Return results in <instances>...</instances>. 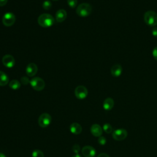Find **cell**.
<instances>
[{"label": "cell", "instance_id": "obj_24", "mask_svg": "<svg viewBox=\"0 0 157 157\" xmlns=\"http://www.w3.org/2000/svg\"><path fill=\"white\" fill-rule=\"evenodd\" d=\"M98 142L100 145H104L106 144V139L104 136H100L98 137Z\"/></svg>", "mask_w": 157, "mask_h": 157}, {"label": "cell", "instance_id": "obj_3", "mask_svg": "<svg viewBox=\"0 0 157 157\" xmlns=\"http://www.w3.org/2000/svg\"><path fill=\"white\" fill-rule=\"evenodd\" d=\"M92 11L91 5L86 2H83L79 4L76 9L77 14L81 17H86L90 15Z\"/></svg>", "mask_w": 157, "mask_h": 157}, {"label": "cell", "instance_id": "obj_5", "mask_svg": "<svg viewBox=\"0 0 157 157\" xmlns=\"http://www.w3.org/2000/svg\"><path fill=\"white\" fill-rule=\"evenodd\" d=\"M52 121V117L48 113H42L38 118V124L40 127L45 128L48 126Z\"/></svg>", "mask_w": 157, "mask_h": 157}, {"label": "cell", "instance_id": "obj_9", "mask_svg": "<svg viewBox=\"0 0 157 157\" xmlns=\"http://www.w3.org/2000/svg\"><path fill=\"white\" fill-rule=\"evenodd\" d=\"M2 63L6 67L12 68L14 66L15 61L14 58L12 55H5L2 58Z\"/></svg>", "mask_w": 157, "mask_h": 157}, {"label": "cell", "instance_id": "obj_8", "mask_svg": "<svg viewBox=\"0 0 157 157\" xmlns=\"http://www.w3.org/2000/svg\"><path fill=\"white\" fill-rule=\"evenodd\" d=\"M74 94L77 99H83L88 95V90L85 86L83 85H79L75 88Z\"/></svg>", "mask_w": 157, "mask_h": 157}, {"label": "cell", "instance_id": "obj_27", "mask_svg": "<svg viewBox=\"0 0 157 157\" xmlns=\"http://www.w3.org/2000/svg\"><path fill=\"white\" fill-rule=\"evenodd\" d=\"M151 34L152 35L155 37H156L157 38V27H153L152 28V30H151Z\"/></svg>", "mask_w": 157, "mask_h": 157}, {"label": "cell", "instance_id": "obj_32", "mask_svg": "<svg viewBox=\"0 0 157 157\" xmlns=\"http://www.w3.org/2000/svg\"><path fill=\"white\" fill-rule=\"evenodd\" d=\"M52 1H58V0H52Z\"/></svg>", "mask_w": 157, "mask_h": 157}, {"label": "cell", "instance_id": "obj_15", "mask_svg": "<svg viewBox=\"0 0 157 157\" xmlns=\"http://www.w3.org/2000/svg\"><path fill=\"white\" fill-rule=\"evenodd\" d=\"M70 131L75 135L79 134L81 133L82 131V126L78 124V123H72L71 125H70Z\"/></svg>", "mask_w": 157, "mask_h": 157}, {"label": "cell", "instance_id": "obj_12", "mask_svg": "<svg viewBox=\"0 0 157 157\" xmlns=\"http://www.w3.org/2000/svg\"><path fill=\"white\" fill-rule=\"evenodd\" d=\"M122 67L119 64H113L110 69L111 74L114 77H118L122 74Z\"/></svg>", "mask_w": 157, "mask_h": 157}, {"label": "cell", "instance_id": "obj_7", "mask_svg": "<svg viewBox=\"0 0 157 157\" xmlns=\"http://www.w3.org/2000/svg\"><path fill=\"white\" fill-rule=\"evenodd\" d=\"M112 136L115 140L121 141L127 137L128 131L124 129H118L112 132Z\"/></svg>", "mask_w": 157, "mask_h": 157}, {"label": "cell", "instance_id": "obj_10", "mask_svg": "<svg viewBox=\"0 0 157 157\" xmlns=\"http://www.w3.org/2000/svg\"><path fill=\"white\" fill-rule=\"evenodd\" d=\"M82 153L85 157H94L96 151L92 146L86 145L82 148Z\"/></svg>", "mask_w": 157, "mask_h": 157}, {"label": "cell", "instance_id": "obj_20", "mask_svg": "<svg viewBox=\"0 0 157 157\" xmlns=\"http://www.w3.org/2000/svg\"><path fill=\"white\" fill-rule=\"evenodd\" d=\"M32 157H44V155L41 150H34L32 152Z\"/></svg>", "mask_w": 157, "mask_h": 157}, {"label": "cell", "instance_id": "obj_28", "mask_svg": "<svg viewBox=\"0 0 157 157\" xmlns=\"http://www.w3.org/2000/svg\"><path fill=\"white\" fill-rule=\"evenodd\" d=\"M7 1L8 0H0V6H5L7 4Z\"/></svg>", "mask_w": 157, "mask_h": 157}, {"label": "cell", "instance_id": "obj_2", "mask_svg": "<svg viewBox=\"0 0 157 157\" xmlns=\"http://www.w3.org/2000/svg\"><path fill=\"white\" fill-rule=\"evenodd\" d=\"M145 23L149 26L155 27L157 25V13L153 10L145 12L144 16Z\"/></svg>", "mask_w": 157, "mask_h": 157}, {"label": "cell", "instance_id": "obj_13", "mask_svg": "<svg viewBox=\"0 0 157 157\" xmlns=\"http://www.w3.org/2000/svg\"><path fill=\"white\" fill-rule=\"evenodd\" d=\"M90 131L92 135L95 137H100L102 134V128L98 124H93L90 128Z\"/></svg>", "mask_w": 157, "mask_h": 157}, {"label": "cell", "instance_id": "obj_29", "mask_svg": "<svg viewBox=\"0 0 157 157\" xmlns=\"http://www.w3.org/2000/svg\"><path fill=\"white\" fill-rule=\"evenodd\" d=\"M97 157H110V156L107 154H106L105 153H101Z\"/></svg>", "mask_w": 157, "mask_h": 157}, {"label": "cell", "instance_id": "obj_21", "mask_svg": "<svg viewBox=\"0 0 157 157\" xmlns=\"http://www.w3.org/2000/svg\"><path fill=\"white\" fill-rule=\"evenodd\" d=\"M52 6V4L50 1H45L42 4V7L45 10H49Z\"/></svg>", "mask_w": 157, "mask_h": 157}, {"label": "cell", "instance_id": "obj_6", "mask_svg": "<svg viewBox=\"0 0 157 157\" xmlns=\"http://www.w3.org/2000/svg\"><path fill=\"white\" fill-rule=\"evenodd\" d=\"M15 16L12 12H7L6 13L2 18V22L3 25L6 26H11L15 22Z\"/></svg>", "mask_w": 157, "mask_h": 157}, {"label": "cell", "instance_id": "obj_26", "mask_svg": "<svg viewBox=\"0 0 157 157\" xmlns=\"http://www.w3.org/2000/svg\"><path fill=\"white\" fill-rule=\"evenodd\" d=\"M152 55L155 60L157 61V46L155 47L152 50Z\"/></svg>", "mask_w": 157, "mask_h": 157}, {"label": "cell", "instance_id": "obj_14", "mask_svg": "<svg viewBox=\"0 0 157 157\" xmlns=\"http://www.w3.org/2000/svg\"><path fill=\"white\" fill-rule=\"evenodd\" d=\"M66 17H67V13H66V11L64 9L58 10L55 14L56 20L57 22H59V23H61L64 21Z\"/></svg>", "mask_w": 157, "mask_h": 157}, {"label": "cell", "instance_id": "obj_19", "mask_svg": "<svg viewBox=\"0 0 157 157\" xmlns=\"http://www.w3.org/2000/svg\"><path fill=\"white\" fill-rule=\"evenodd\" d=\"M103 130L107 134H110L113 132V128L109 123H105L103 125Z\"/></svg>", "mask_w": 157, "mask_h": 157}, {"label": "cell", "instance_id": "obj_25", "mask_svg": "<svg viewBox=\"0 0 157 157\" xmlns=\"http://www.w3.org/2000/svg\"><path fill=\"white\" fill-rule=\"evenodd\" d=\"M21 82L23 85H27L30 83V80H29V78L25 76L21 78Z\"/></svg>", "mask_w": 157, "mask_h": 157}, {"label": "cell", "instance_id": "obj_18", "mask_svg": "<svg viewBox=\"0 0 157 157\" xmlns=\"http://www.w3.org/2000/svg\"><path fill=\"white\" fill-rule=\"evenodd\" d=\"M9 87L12 90H18L20 88L21 83L17 80H12L9 83Z\"/></svg>", "mask_w": 157, "mask_h": 157}, {"label": "cell", "instance_id": "obj_16", "mask_svg": "<svg viewBox=\"0 0 157 157\" xmlns=\"http://www.w3.org/2000/svg\"><path fill=\"white\" fill-rule=\"evenodd\" d=\"M103 108L105 110H110L114 106V101L111 98H106L103 102Z\"/></svg>", "mask_w": 157, "mask_h": 157}, {"label": "cell", "instance_id": "obj_30", "mask_svg": "<svg viewBox=\"0 0 157 157\" xmlns=\"http://www.w3.org/2000/svg\"><path fill=\"white\" fill-rule=\"evenodd\" d=\"M0 157H6V156L4 153L0 152Z\"/></svg>", "mask_w": 157, "mask_h": 157}, {"label": "cell", "instance_id": "obj_22", "mask_svg": "<svg viewBox=\"0 0 157 157\" xmlns=\"http://www.w3.org/2000/svg\"><path fill=\"white\" fill-rule=\"evenodd\" d=\"M68 6L71 8H74L76 7L77 4V0H67Z\"/></svg>", "mask_w": 157, "mask_h": 157}, {"label": "cell", "instance_id": "obj_1", "mask_svg": "<svg viewBox=\"0 0 157 157\" xmlns=\"http://www.w3.org/2000/svg\"><path fill=\"white\" fill-rule=\"evenodd\" d=\"M39 25L43 28H48L55 23V19L52 15L48 13L41 14L37 19Z\"/></svg>", "mask_w": 157, "mask_h": 157}, {"label": "cell", "instance_id": "obj_17", "mask_svg": "<svg viewBox=\"0 0 157 157\" xmlns=\"http://www.w3.org/2000/svg\"><path fill=\"white\" fill-rule=\"evenodd\" d=\"M8 82L9 77L7 75L5 72L0 71V86H6L8 83Z\"/></svg>", "mask_w": 157, "mask_h": 157}, {"label": "cell", "instance_id": "obj_31", "mask_svg": "<svg viewBox=\"0 0 157 157\" xmlns=\"http://www.w3.org/2000/svg\"><path fill=\"white\" fill-rule=\"evenodd\" d=\"M72 157H81V156H80V155H78V154H75V155H73Z\"/></svg>", "mask_w": 157, "mask_h": 157}, {"label": "cell", "instance_id": "obj_11", "mask_svg": "<svg viewBox=\"0 0 157 157\" xmlns=\"http://www.w3.org/2000/svg\"><path fill=\"white\" fill-rule=\"evenodd\" d=\"M37 66L34 63H31L28 64L26 67V73L29 77L34 76L37 72Z\"/></svg>", "mask_w": 157, "mask_h": 157}, {"label": "cell", "instance_id": "obj_4", "mask_svg": "<svg viewBox=\"0 0 157 157\" xmlns=\"http://www.w3.org/2000/svg\"><path fill=\"white\" fill-rule=\"evenodd\" d=\"M30 85L31 87L36 91H41L42 90L44 87H45V82L44 80L38 77H33L31 80H30Z\"/></svg>", "mask_w": 157, "mask_h": 157}, {"label": "cell", "instance_id": "obj_23", "mask_svg": "<svg viewBox=\"0 0 157 157\" xmlns=\"http://www.w3.org/2000/svg\"><path fill=\"white\" fill-rule=\"evenodd\" d=\"M72 150L75 154H78L80 150V147L78 144H74L72 148Z\"/></svg>", "mask_w": 157, "mask_h": 157}]
</instances>
